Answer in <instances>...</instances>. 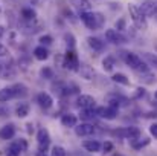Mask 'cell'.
I'll return each instance as SVG.
<instances>
[{
	"label": "cell",
	"instance_id": "obj_1",
	"mask_svg": "<svg viewBox=\"0 0 157 156\" xmlns=\"http://www.w3.org/2000/svg\"><path fill=\"white\" fill-rule=\"evenodd\" d=\"M81 17V22L86 25V28L92 29V31H96V29H101L105 23V17L102 12H81L79 14Z\"/></svg>",
	"mask_w": 157,
	"mask_h": 156
},
{
	"label": "cell",
	"instance_id": "obj_2",
	"mask_svg": "<svg viewBox=\"0 0 157 156\" xmlns=\"http://www.w3.org/2000/svg\"><path fill=\"white\" fill-rule=\"evenodd\" d=\"M122 58H124V61H125L133 70L140 72V74H148L150 66H148L139 55H136V54H133V52H124V54H122Z\"/></svg>",
	"mask_w": 157,
	"mask_h": 156
},
{
	"label": "cell",
	"instance_id": "obj_3",
	"mask_svg": "<svg viewBox=\"0 0 157 156\" xmlns=\"http://www.w3.org/2000/svg\"><path fill=\"white\" fill-rule=\"evenodd\" d=\"M128 12H130V17H131V20H133V23H134V26H136L137 29L144 31V29L148 28L147 17L140 12L139 6H136L134 3H130V5H128Z\"/></svg>",
	"mask_w": 157,
	"mask_h": 156
},
{
	"label": "cell",
	"instance_id": "obj_4",
	"mask_svg": "<svg viewBox=\"0 0 157 156\" xmlns=\"http://www.w3.org/2000/svg\"><path fill=\"white\" fill-rule=\"evenodd\" d=\"M37 141H38V150L46 153L49 146H51V135H49V130L46 127L40 129L38 133H37Z\"/></svg>",
	"mask_w": 157,
	"mask_h": 156
},
{
	"label": "cell",
	"instance_id": "obj_5",
	"mask_svg": "<svg viewBox=\"0 0 157 156\" xmlns=\"http://www.w3.org/2000/svg\"><path fill=\"white\" fill-rule=\"evenodd\" d=\"M79 60H78V55L75 54V51H70L67 49L66 55H64V60H63V66L69 70H78L79 69Z\"/></svg>",
	"mask_w": 157,
	"mask_h": 156
},
{
	"label": "cell",
	"instance_id": "obj_6",
	"mask_svg": "<svg viewBox=\"0 0 157 156\" xmlns=\"http://www.w3.org/2000/svg\"><path fill=\"white\" fill-rule=\"evenodd\" d=\"M105 38H107V42H110L113 45H124V43H127V37L124 34H121L119 31H116V29H107L105 31Z\"/></svg>",
	"mask_w": 157,
	"mask_h": 156
},
{
	"label": "cell",
	"instance_id": "obj_7",
	"mask_svg": "<svg viewBox=\"0 0 157 156\" xmlns=\"http://www.w3.org/2000/svg\"><path fill=\"white\" fill-rule=\"evenodd\" d=\"M116 135L134 141V139H139V138H140V130H139L137 127H125V129H122V130H117Z\"/></svg>",
	"mask_w": 157,
	"mask_h": 156
},
{
	"label": "cell",
	"instance_id": "obj_8",
	"mask_svg": "<svg viewBox=\"0 0 157 156\" xmlns=\"http://www.w3.org/2000/svg\"><path fill=\"white\" fill-rule=\"evenodd\" d=\"M139 9L145 17H153L157 14V3H154L153 0H145V2H142Z\"/></svg>",
	"mask_w": 157,
	"mask_h": 156
},
{
	"label": "cell",
	"instance_id": "obj_9",
	"mask_svg": "<svg viewBox=\"0 0 157 156\" xmlns=\"http://www.w3.org/2000/svg\"><path fill=\"white\" fill-rule=\"evenodd\" d=\"M75 133L78 136H90L95 133V127L90 122H81V124L75 126Z\"/></svg>",
	"mask_w": 157,
	"mask_h": 156
},
{
	"label": "cell",
	"instance_id": "obj_10",
	"mask_svg": "<svg viewBox=\"0 0 157 156\" xmlns=\"http://www.w3.org/2000/svg\"><path fill=\"white\" fill-rule=\"evenodd\" d=\"M76 104H78L79 109H90V110H93L96 107L95 98L90 97V95H79L78 100H76Z\"/></svg>",
	"mask_w": 157,
	"mask_h": 156
},
{
	"label": "cell",
	"instance_id": "obj_11",
	"mask_svg": "<svg viewBox=\"0 0 157 156\" xmlns=\"http://www.w3.org/2000/svg\"><path fill=\"white\" fill-rule=\"evenodd\" d=\"M96 115L101 116V118H104V119L111 121V119H114L117 116V110L113 109V107H108V106L107 107H98L96 109Z\"/></svg>",
	"mask_w": 157,
	"mask_h": 156
},
{
	"label": "cell",
	"instance_id": "obj_12",
	"mask_svg": "<svg viewBox=\"0 0 157 156\" xmlns=\"http://www.w3.org/2000/svg\"><path fill=\"white\" fill-rule=\"evenodd\" d=\"M37 103H38V106L41 107V109H51L53 104V100L52 97L48 94V92H40L38 95H37Z\"/></svg>",
	"mask_w": 157,
	"mask_h": 156
},
{
	"label": "cell",
	"instance_id": "obj_13",
	"mask_svg": "<svg viewBox=\"0 0 157 156\" xmlns=\"http://www.w3.org/2000/svg\"><path fill=\"white\" fill-rule=\"evenodd\" d=\"M70 5L81 14V12H89L92 9V2L90 0H70Z\"/></svg>",
	"mask_w": 157,
	"mask_h": 156
},
{
	"label": "cell",
	"instance_id": "obj_14",
	"mask_svg": "<svg viewBox=\"0 0 157 156\" xmlns=\"http://www.w3.org/2000/svg\"><path fill=\"white\" fill-rule=\"evenodd\" d=\"M15 135V126L14 124H6L0 129V139L2 141H8V139H12Z\"/></svg>",
	"mask_w": 157,
	"mask_h": 156
},
{
	"label": "cell",
	"instance_id": "obj_15",
	"mask_svg": "<svg viewBox=\"0 0 157 156\" xmlns=\"http://www.w3.org/2000/svg\"><path fill=\"white\" fill-rule=\"evenodd\" d=\"M82 147H84L87 152H90V153H98L102 146H101V142L96 141V139H87V141L82 142Z\"/></svg>",
	"mask_w": 157,
	"mask_h": 156
},
{
	"label": "cell",
	"instance_id": "obj_16",
	"mask_svg": "<svg viewBox=\"0 0 157 156\" xmlns=\"http://www.w3.org/2000/svg\"><path fill=\"white\" fill-rule=\"evenodd\" d=\"M12 92H14V98H25V97H28V87L25 86V84H21V83H17V84H14L12 87Z\"/></svg>",
	"mask_w": 157,
	"mask_h": 156
},
{
	"label": "cell",
	"instance_id": "obj_17",
	"mask_svg": "<svg viewBox=\"0 0 157 156\" xmlns=\"http://www.w3.org/2000/svg\"><path fill=\"white\" fill-rule=\"evenodd\" d=\"M61 124H63L64 127H75V126L78 124V118H76V115H73V113H64V115L61 116Z\"/></svg>",
	"mask_w": 157,
	"mask_h": 156
},
{
	"label": "cell",
	"instance_id": "obj_18",
	"mask_svg": "<svg viewBox=\"0 0 157 156\" xmlns=\"http://www.w3.org/2000/svg\"><path fill=\"white\" fill-rule=\"evenodd\" d=\"M87 45L96 52H101L104 49V42L98 37H87Z\"/></svg>",
	"mask_w": 157,
	"mask_h": 156
},
{
	"label": "cell",
	"instance_id": "obj_19",
	"mask_svg": "<svg viewBox=\"0 0 157 156\" xmlns=\"http://www.w3.org/2000/svg\"><path fill=\"white\" fill-rule=\"evenodd\" d=\"M78 72L81 74V77H82L84 80H92V78H93V75H95L93 67H90V66H87V64H79Z\"/></svg>",
	"mask_w": 157,
	"mask_h": 156
},
{
	"label": "cell",
	"instance_id": "obj_20",
	"mask_svg": "<svg viewBox=\"0 0 157 156\" xmlns=\"http://www.w3.org/2000/svg\"><path fill=\"white\" fill-rule=\"evenodd\" d=\"M34 57L37 58V60H40V61H44V60H48L49 58V51H48V48L46 46H37L35 49H34Z\"/></svg>",
	"mask_w": 157,
	"mask_h": 156
},
{
	"label": "cell",
	"instance_id": "obj_21",
	"mask_svg": "<svg viewBox=\"0 0 157 156\" xmlns=\"http://www.w3.org/2000/svg\"><path fill=\"white\" fill-rule=\"evenodd\" d=\"M14 77V69H12V66H9V64H0V78H3V80H9V78H12Z\"/></svg>",
	"mask_w": 157,
	"mask_h": 156
},
{
	"label": "cell",
	"instance_id": "obj_22",
	"mask_svg": "<svg viewBox=\"0 0 157 156\" xmlns=\"http://www.w3.org/2000/svg\"><path fill=\"white\" fill-rule=\"evenodd\" d=\"M29 110H31V106L28 103H20L15 107V115L18 118H26L29 115Z\"/></svg>",
	"mask_w": 157,
	"mask_h": 156
},
{
	"label": "cell",
	"instance_id": "obj_23",
	"mask_svg": "<svg viewBox=\"0 0 157 156\" xmlns=\"http://www.w3.org/2000/svg\"><path fill=\"white\" fill-rule=\"evenodd\" d=\"M21 18L25 22H34L37 18V12L32 8H23L21 9Z\"/></svg>",
	"mask_w": 157,
	"mask_h": 156
},
{
	"label": "cell",
	"instance_id": "obj_24",
	"mask_svg": "<svg viewBox=\"0 0 157 156\" xmlns=\"http://www.w3.org/2000/svg\"><path fill=\"white\" fill-rule=\"evenodd\" d=\"M14 98V92H12V89L11 87H3V89H0V103H8L9 100H12Z\"/></svg>",
	"mask_w": 157,
	"mask_h": 156
},
{
	"label": "cell",
	"instance_id": "obj_25",
	"mask_svg": "<svg viewBox=\"0 0 157 156\" xmlns=\"http://www.w3.org/2000/svg\"><path fill=\"white\" fill-rule=\"evenodd\" d=\"M114 66H116V60L111 55H107L104 60H102V69H104L105 72H111L114 69Z\"/></svg>",
	"mask_w": 157,
	"mask_h": 156
},
{
	"label": "cell",
	"instance_id": "obj_26",
	"mask_svg": "<svg viewBox=\"0 0 157 156\" xmlns=\"http://www.w3.org/2000/svg\"><path fill=\"white\" fill-rule=\"evenodd\" d=\"M111 80H113L114 83H117V84H122V86H128V84H130V78H128L125 74H121V72L114 74V75L111 77Z\"/></svg>",
	"mask_w": 157,
	"mask_h": 156
},
{
	"label": "cell",
	"instance_id": "obj_27",
	"mask_svg": "<svg viewBox=\"0 0 157 156\" xmlns=\"http://www.w3.org/2000/svg\"><path fill=\"white\" fill-rule=\"evenodd\" d=\"M23 150H21V147H20V144L18 142H12L8 149H6V156H20Z\"/></svg>",
	"mask_w": 157,
	"mask_h": 156
},
{
	"label": "cell",
	"instance_id": "obj_28",
	"mask_svg": "<svg viewBox=\"0 0 157 156\" xmlns=\"http://www.w3.org/2000/svg\"><path fill=\"white\" fill-rule=\"evenodd\" d=\"M64 43H66V48L67 49H70V51H73L75 49V37H73V34H70V32H66L64 34Z\"/></svg>",
	"mask_w": 157,
	"mask_h": 156
},
{
	"label": "cell",
	"instance_id": "obj_29",
	"mask_svg": "<svg viewBox=\"0 0 157 156\" xmlns=\"http://www.w3.org/2000/svg\"><path fill=\"white\" fill-rule=\"evenodd\" d=\"M144 61H145L148 66H154V67H157V55H154V54L145 52V54H144Z\"/></svg>",
	"mask_w": 157,
	"mask_h": 156
},
{
	"label": "cell",
	"instance_id": "obj_30",
	"mask_svg": "<svg viewBox=\"0 0 157 156\" xmlns=\"http://www.w3.org/2000/svg\"><path fill=\"white\" fill-rule=\"evenodd\" d=\"M81 118L84 119V121H90V119H95V116H96V112H93V110H90V109H81Z\"/></svg>",
	"mask_w": 157,
	"mask_h": 156
},
{
	"label": "cell",
	"instance_id": "obj_31",
	"mask_svg": "<svg viewBox=\"0 0 157 156\" xmlns=\"http://www.w3.org/2000/svg\"><path fill=\"white\" fill-rule=\"evenodd\" d=\"M150 144V139L148 138H142V139H134L133 142H131V146H133V149H136V150H140L142 147H145V146H148Z\"/></svg>",
	"mask_w": 157,
	"mask_h": 156
},
{
	"label": "cell",
	"instance_id": "obj_32",
	"mask_svg": "<svg viewBox=\"0 0 157 156\" xmlns=\"http://www.w3.org/2000/svg\"><path fill=\"white\" fill-rule=\"evenodd\" d=\"M51 156H67L66 153V149L61 147V146H53L52 152H51Z\"/></svg>",
	"mask_w": 157,
	"mask_h": 156
},
{
	"label": "cell",
	"instance_id": "obj_33",
	"mask_svg": "<svg viewBox=\"0 0 157 156\" xmlns=\"http://www.w3.org/2000/svg\"><path fill=\"white\" fill-rule=\"evenodd\" d=\"M40 75L43 77V78H46V80H52L53 78V70L51 67H43L41 70H40Z\"/></svg>",
	"mask_w": 157,
	"mask_h": 156
},
{
	"label": "cell",
	"instance_id": "obj_34",
	"mask_svg": "<svg viewBox=\"0 0 157 156\" xmlns=\"http://www.w3.org/2000/svg\"><path fill=\"white\" fill-rule=\"evenodd\" d=\"M52 42H53V38L51 35H41V37H40V45H41V46H51Z\"/></svg>",
	"mask_w": 157,
	"mask_h": 156
},
{
	"label": "cell",
	"instance_id": "obj_35",
	"mask_svg": "<svg viewBox=\"0 0 157 156\" xmlns=\"http://www.w3.org/2000/svg\"><path fill=\"white\" fill-rule=\"evenodd\" d=\"M124 29H125V20H124V18H121L119 22H116V31H119V32H121V31H124Z\"/></svg>",
	"mask_w": 157,
	"mask_h": 156
},
{
	"label": "cell",
	"instance_id": "obj_36",
	"mask_svg": "<svg viewBox=\"0 0 157 156\" xmlns=\"http://www.w3.org/2000/svg\"><path fill=\"white\" fill-rule=\"evenodd\" d=\"M102 149H104V153H110V152L113 150V144H111L110 141H107V142H104Z\"/></svg>",
	"mask_w": 157,
	"mask_h": 156
},
{
	"label": "cell",
	"instance_id": "obj_37",
	"mask_svg": "<svg viewBox=\"0 0 157 156\" xmlns=\"http://www.w3.org/2000/svg\"><path fill=\"white\" fill-rule=\"evenodd\" d=\"M150 135L154 136V139H157V124H151L150 126Z\"/></svg>",
	"mask_w": 157,
	"mask_h": 156
},
{
	"label": "cell",
	"instance_id": "obj_38",
	"mask_svg": "<svg viewBox=\"0 0 157 156\" xmlns=\"http://www.w3.org/2000/svg\"><path fill=\"white\" fill-rule=\"evenodd\" d=\"M144 95H145V89H144V87H139V89H137V92L134 94V97H136V98H140V97H144Z\"/></svg>",
	"mask_w": 157,
	"mask_h": 156
},
{
	"label": "cell",
	"instance_id": "obj_39",
	"mask_svg": "<svg viewBox=\"0 0 157 156\" xmlns=\"http://www.w3.org/2000/svg\"><path fill=\"white\" fill-rule=\"evenodd\" d=\"M8 55V49H6V46H3L2 43H0V57H6Z\"/></svg>",
	"mask_w": 157,
	"mask_h": 156
},
{
	"label": "cell",
	"instance_id": "obj_40",
	"mask_svg": "<svg viewBox=\"0 0 157 156\" xmlns=\"http://www.w3.org/2000/svg\"><path fill=\"white\" fill-rule=\"evenodd\" d=\"M6 113H8V110H6V109H2V107H0V116H5Z\"/></svg>",
	"mask_w": 157,
	"mask_h": 156
},
{
	"label": "cell",
	"instance_id": "obj_41",
	"mask_svg": "<svg viewBox=\"0 0 157 156\" xmlns=\"http://www.w3.org/2000/svg\"><path fill=\"white\" fill-rule=\"evenodd\" d=\"M32 130H34V126H32V124H31V122H29V124H28V132H29V133H31V132H32Z\"/></svg>",
	"mask_w": 157,
	"mask_h": 156
},
{
	"label": "cell",
	"instance_id": "obj_42",
	"mask_svg": "<svg viewBox=\"0 0 157 156\" xmlns=\"http://www.w3.org/2000/svg\"><path fill=\"white\" fill-rule=\"evenodd\" d=\"M3 35H5V28L0 25V37H3Z\"/></svg>",
	"mask_w": 157,
	"mask_h": 156
},
{
	"label": "cell",
	"instance_id": "obj_43",
	"mask_svg": "<svg viewBox=\"0 0 157 156\" xmlns=\"http://www.w3.org/2000/svg\"><path fill=\"white\" fill-rule=\"evenodd\" d=\"M35 156H48V155H46V153H43V152H38Z\"/></svg>",
	"mask_w": 157,
	"mask_h": 156
},
{
	"label": "cell",
	"instance_id": "obj_44",
	"mask_svg": "<svg viewBox=\"0 0 157 156\" xmlns=\"http://www.w3.org/2000/svg\"><path fill=\"white\" fill-rule=\"evenodd\" d=\"M111 156H124V155H121V153H114V155H111Z\"/></svg>",
	"mask_w": 157,
	"mask_h": 156
},
{
	"label": "cell",
	"instance_id": "obj_45",
	"mask_svg": "<svg viewBox=\"0 0 157 156\" xmlns=\"http://www.w3.org/2000/svg\"><path fill=\"white\" fill-rule=\"evenodd\" d=\"M156 98H157V90H156Z\"/></svg>",
	"mask_w": 157,
	"mask_h": 156
},
{
	"label": "cell",
	"instance_id": "obj_46",
	"mask_svg": "<svg viewBox=\"0 0 157 156\" xmlns=\"http://www.w3.org/2000/svg\"><path fill=\"white\" fill-rule=\"evenodd\" d=\"M0 12H2V8H0Z\"/></svg>",
	"mask_w": 157,
	"mask_h": 156
}]
</instances>
